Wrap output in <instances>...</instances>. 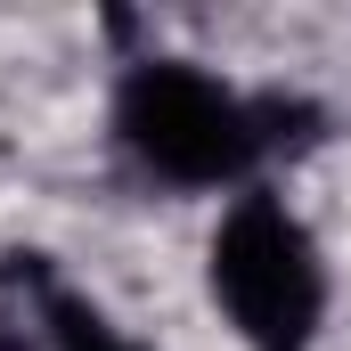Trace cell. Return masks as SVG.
Listing matches in <instances>:
<instances>
[{
    "label": "cell",
    "mask_w": 351,
    "mask_h": 351,
    "mask_svg": "<svg viewBox=\"0 0 351 351\" xmlns=\"http://www.w3.org/2000/svg\"><path fill=\"white\" fill-rule=\"evenodd\" d=\"M213 302L254 351H311L327 319V269L278 196H237L213 229Z\"/></svg>",
    "instance_id": "obj_1"
},
{
    "label": "cell",
    "mask_w": 351,
    "mask_h": 351,
    "mask_svg": "<svg viewBox=\"0 0 351 351\" xmlns=\"http://www.w3.org/2000/svg\"><path fill=\"white\" fill-rule=\"evenodd\" d=\"M114 123L131 139V156L147 172L180 180V188H221V180H245V164L262 156V131H254V106L237 90H221L213 74L180 66V58H147L123 74L114 98Z\"/></svg>",
    "instance_id": "obj_2"
},
{
    "label": "cell",
    "mask_w": 351,
    "mask_h": 351,
    "mask_svg": "<svg viewBox=\"0 0 351 351\" xmlns=\"http://www.w3.org/2000/svg\"><path fill=\"white\" fill-rule=\"evenodd\" d=\"M58 351H131L123 335H106V319L82 302H58Z\"/></svg>",
    "instance_id": "obj_3"
}]
</instances>
